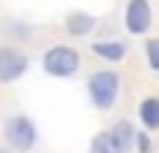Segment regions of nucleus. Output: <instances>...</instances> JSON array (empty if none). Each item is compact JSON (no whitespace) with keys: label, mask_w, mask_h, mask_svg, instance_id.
I'll use <instances>...</instances> for the list:
<instances>
[{"label":"nucleus","mask_w":159,"mask_h":153,"mask_svg":"<svg viewBox=\"0 0 159 153\" xmlns=\"http://www.w3.org/2000/svg\"><path fill=\"white\" fill-rule=\"evenodd\" d=\"M85 91H89V100H91L94 109L109 112V109L118 103V94H121V74L115 68L91 71L89 79H85Z\"/></svg>","instance_id":"nucleus-1"},{"label":"nucleus","mask_w":159,"mask_h":153,"mask_svg":"<svg viewBox=\"0 0 159 153\" xmlns=\"http://www.w3.org/2000/svg\"><path fill=\"white\" fill-rule=\"evenodd\" d=\"M3 138L15 153H30L39 144V127L30 115L24 112H15L3 121Z\"/></svg>","instance_id":"nucleus-2"},{"label":"nucleus","mask_w":159,"mask_h":153,"mask_svg":"<svg viewBox=\"0 0 159 153\" xmlns=\"http://www.w3.org/2000/svg\"><path fill=\"white\" fill-rule=\"evenodd\" d=\"M41 68H44L47 77L68 79L80 71V50L71 44H50L41 56Z\"/></svg>","instance_id":"nucleus-3"},{"label":"nucleus","mask_w":159,"mask_h":153,"mask_svg":"<svg viewBox=\"0 0 159 153\" xmlns=\"http://www.w3.org/2000/svg\"><path fill=\"white\" fill-rule=\"evenodd\" d=\"M124 29L130 35H148L153 27V6L150 0H127L124 6Z\"/></svg>","instance_id":"nucleus-4"},{"label":"nucleus","mask_w":159,"mask_h":153,"mask_svg":"<svg viewBox=\"0 0 159 153\" xmlns=\"http://www.w3.org/2000/svg\"><path fill=\"white\" fill-rule=\"evenodd\" d=\"M30 71V56L21 50V47H0V83L9 85V83H18L24 74Z\"/></svg>","instance_id":"nucleus-5"},{"label":"nucleus","mask_w":159,"mask_h":153,"mask_svg":"<svg viewBox=\"0 0 159 153\" xmlns=\"http://www.w3.org/2000/svg\"><path fill=\"white\" fill-rule=\"evenodd\" d=\"M109 130V136H112V142L118 144V150L121 153H133L136 150V127H133V121H127V118H121V121H115L112 127H106Z\"/></svg>","instance_id":"nucleus-6"},{"label":"nucleus","mask_w":159,"mask_h":153,"mask_svg":"<svg viewBox=\"0 0 159 153\" xmlns=\"http://www.w3.org/2000/svg\"><path fill=\"white\" fill-rule=\"evenodd\" d=\"M94 27H97V18L91 15V12H71V15L65 18V33L74 35V38L89 35Z\"/></svg>","instance_id":"nucleus-7"},{"label":"nucleus","mask_w":159,"mask_h":153,"mask_svg":"<svg viewBox=\"0 0 159 153\" xmlns=\"http://www.w3.org/2000/svg\"><path fill=\"white\" fill-rule=\"evenodd\" d=\"M91 53H94L97 59H103V62H121V59L127 56V44L118 38H106V41H94L91 44Z\"/></svg>","instance_id":"nucleus-8"},{"label":"nucleus","mask_w":159,"mask_h":153,"mask_svg":"<svg viewBox=\"0 0 159 153\" xmlns=\"http://www.w3.org/2000/svg\"><path fill=\"white\" fill-rule=\"evenodd\" d=\"M139 121H142V127L148 133L159 130V97H144L142 103H139Z\"/></svg>","instance_id":"nucleus-9"},{"label":"nucleus","mask_w":159,"mask_h":153,"mask_svg":"<svg viewBox=\"0 0 159 153\" xmlns=\"http://www.w3.org/2000/svg\"><path fill=\"white\" fill-rule=\"evenodd\" d=\"M89 153H121V150H118V144L112 142L109 130H103V133H97V136L91 138V144H89Z\"/></svg>","instance_id":"nucleus-10"},{"label":"nucleus","mask_w":159,"mask_h":153,"mask_svg":"<svg viewBox=\"0 0 159 153\" xmlns=\"http://www.w3.org/2000/svg\"><path fill=\"white\" fill-rule=\"evenodd\" d=\"M144 59H148V68L159 74V38H148L144 41Z\"/></svg>","instance_id":"nucleus-11"},{"label":"nucleus","mask_w":159,"mask_h":153,"mask_svg":"<svg viewBox=\"0 0 159 153\" xmlns=\"http://www.w3.org/2000/svg\"><path fill=\"white\" fill-rule=\"evenodd\" d=\"M136 150L139 153H150V150H153V142H150V133L148 130L136 133Z\"/></svg>","instance_id":"nucleus-12"},{"label":"nucleus","mask_w":159,"mask_h":153,"mask_svg":"<svg viewBox=\"0 0 159 153\" xmlns=\"http://www.w3.org/2000/svg\"><path fill=\"white\" fill-rule=\"evenodd\" d=\"M0 153H15V150H12V147H0Z\"/></svg>","instance_id":"nucleus-13"}]
</instances>
